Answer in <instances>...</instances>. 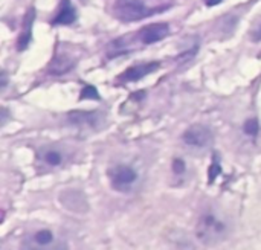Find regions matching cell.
Here are the masks:
<instances>
[{
  "mask_svg": "<svg viewBox=\"0 0 261 250\" xmlns=\"http://www.w3.org/2000/svg\"><path fill=\"white\" fill-rule=\"evenodd\" d=\"M222 0H205V3L208 5V6H216V5H219Z\"/></svg>",
  "mask_w": 261,
  "mask_h": 250,
  "instance_id": "cell-18",
  "label": "cell"
},
{
  "mask_svg": "<svg viewBox=\"0 0 261 250\" xmlns=\"http://www.w3.org/2000/svg\"><path fill=\"white\" fill-rule=\"evenodd\" d=\"M184 142L190 147L196 148H205L213 142V133L205 125H193L184 133Z\"/></svg>",
  "mask_w": 261,
  "mask_h": 250,
  "instance_id": "cell-4",
  "label": "cell"
},
{
  "mask_svg": "<svg viewBox=\"0 0 261 250\" xmlns=\"http://www.w3.org/2000/svg\"><path fill=\"white\" fill-rule=\"evenodd\" d=\"M115 11H116V15L125 21L139 20L150 14L142 0H116Z\"/></svg>",
  "mask_w": 261,
  "mask_h": 250,
  "instance_id": "cell-2",
  "label": "cell"
},
{
  "mask_svg": "<svg viewBox=\"0 0 261 250\" xmlns=\"http://www.w3.org/2000/svg\"><path fill=\"white\" fill-rule=\"evenodd\" d=\"M34 17H35L34 9H29L28 15L24 17V21H23V31H21V34H20V37H18V41H17V47H18V50L26 49V47H28V44H29V41H31Z\"/></svg>",
  "mask_w": 261,
  "mask_h": 250,
  "instance_id": "cell-9",
  "label": "cell"
},
{
  "mask_svg": "<svg viewBox=\"0 0 261 250\" xmlns=\"http://www.w3.org/2000/svg\"><path fill=\"white\" fill-rule=\"evenodd\" d=\"M245 133L249 136H257L258 134V121L257 119H248L245 122Z\"/></svg>",
  "mask_w": 261,
  "mask_h": 250,
  "instance_id": "cell-14",
  "label": "cell"
},
{
  "mask_svg": "<svg viewBox=\"0 0 261 250\" xmlns=\"http://www.w3.org/2000/svg\"><path fill=\"white\" fill-rule=\"evenodd\" d=\"M159 63L158 61H151V63H142V64H136V66H132L128 67L121 76L119 79L125 81V82H133V81H139L142 79L144 76L153 73L156 69H159Z\"/></svg>",
  "mask_w": 261,
  "mask_h": 250,
  "instance_id": "cell-7",
  "label": "cell"
},
{
  "mask_svg": "<svg viewBox=\"0 0 261 250\" xmlns=\"http://www.w3.org/2000/svg\"><path fill=\"white\" fill-rule=\"evenodd\" d=\"M109 177H110L112 186L116 191H128L132 185L138 180L136 171L127 165L113 166L112 170H109Z\"/></svg>",
  "mask_w": 261,
  "mask_h": 250,
  "instance_id": "cell-3",
  "label": "cell"
},
{
  "mask_svg": "<svg viewBox=\"0 0 261 250\" xmlns=\"http://www.w3.org/2000/svg\"><path fill=\"white\" fill-rule=\"evenodd\" d=\"M21 250H67V247L61 241H54L50 244H38L32 238H28L26 241H23Z\"/></svg>",
  "mask_w": 261,
  "mask_h": 250,
  "instance_id": "cell-11",
  "label": "cell"
},
{
  "mask_svg": "<svg viewBox=\"0 0 261 250\" xmlns=\"http://www.w3.org/2000/svg\"><path fill=\"white\" fill-rule=\"evenodd\" d=\"M98 113L93 112H72L69 113V119L72 124L83 125V127H93L98 122Z\"/></svg>",
  "mask_w": 261,
  "mask_h": 250,
  "instance_id": "cell-10",
  "label": "cell"
},
{
  "mask_svg": "<svg viewBox=\"0 0 261 250\" xmlns=\"http://www.w3.org/2000/svg\"><path fill=\"white\" fill-rule=\"evenodd\" d=\"M217 173H220V165H219L217 162H214V163H213V166H211V174H210V176H211V180H213V179H216Z\"/></svg>",
  "mask_w": 261,
  "mask_h": 250,
  "instance_id": "cell-17",
  "label": "cell"
},
{
  "mask_svg": "<svg viewBox=\"0 0 261 250\" xmlns=\"http://www.w3.org/2000/svg\"><path fill=\"white\" fill-rule=\"evenodd\" d=\"M43 160H44L47 165H50V166H58V165L61 163L63 157H61V154H60L58 151L49 150V151H46V153L43 154Z\"/></svg>",
  "mask_w": 261,
  "mask_h": 250,
  "instance_id": "cell-12",
  "label": "cell"
},
{
  "mask_svg": "<svg viewBox=\"0 0 261 250\" xmlns=\"http://www.w3.org/2000/svg\"><path fill=\"white\" fill-rule=\"evenodd\" d=\"M80 99H93V101H99V93L93 86H86L81 93H80Z\"/></svg>",
  "mask_w": 261,
  "mask_h": 250,
  "instance_id": "cell-13",
  "label": "cell"
},
{
  "mask_svg": "<svg viewBox=\"0 0 261 250\" xmlns=\"http://www.w3.org/2000/svg\"><path fill=\"white\" fill-rule=\"evenodd\" d=\"M173 171H174L176 174H182V173L185 171V163H184L180 159H176V160L173 162Z\"/></svg>",
  "mask_w": 261,
  "mask_h": 250,
  "instance_id": "cell-16",
  "label": "cell"
},
{
  "mask_svg": "<svg viewBox=\"0 0 261 250\" xmlns=\"http://www.w3.org/2000/svg\"><path fill=\"white\" fill-rule=\"evenodd\" d=\"M168 34H170V26L167 23H153V24L144 26L138 35L144 44H153L156 41L167 38Z\"/></svg>",
  "mask_w": 261,
  "mask_h": 250,
  "instance_id": "cell-5",
  "label": "cell"
},
{
  "mask_svg": "<svg viewBox=\"0 0 261 250\" xmlns=\"http://www.w3.org/2000/svg\"><path fill=\"white\" fill-rule=\"evenodd\" d=\"M76 20V11L70 5V0H63L57 17L52 20L54 24H72Z\"/></svg>",
  "mask_w": 261,
  "mask_h": 250,
  "instance_id": "cell-8",
  "label": "cell"
},
{
  "mask_svg": "<svg viewBox=\"0 0 261 250\" xmlns=\"http://www.w3.org/2000/svg\"><path fill=\"white\" fill-rule=\"evenodd\" d=\"M226 229H228V226L222 218H219L213 212H206L197 221L196 235L203 244L213 246V244H217L220 240L225 238Z\"/></svg>",
  "mask_w": 261,
  "mask_h": 250,
  "instance_id": "cell-1",
  "label": "cell"
},
{
  "mask_svg": "<svg viewBox=\"0 0 261 250\" xmlns=\"http://www.w3.org/2000/svg\"><path fill=\"white\" fill-rule=\"evenodd\" d=\"M75 61H76V60L73 58L72 53L66 52L64 49H63V50L58 49L57 53L54 55V58H52V61H50L47 70H49V73H52V75L66 73V72H69V70L73 67Z\"/></svg>",
  "mask_w": 261,
  "mask_h": 250,
  "instance_id": "cell-6",
  "label": "cell"
},
{
  "mask_svg": "<svg viewBox=\"0 0 261 250\" xmlns=\"http://www.w3.org/2000/svg\"><path fill=\"white\" fill-rule=\"evenodd\" d=\"M249 37H251V40L255 41V43H257V41H261V20L254 23V26H252L251 31H249Z\"/></svg>",
  "mask_w": 261,
  "mask_h": 250,
  "instance_id": "cell-15",
  "label": "cell"
}]
</instances>
